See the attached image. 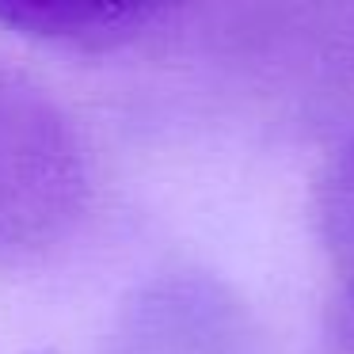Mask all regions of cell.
Segmentation results:
<instances>
[{
	"mask_svg": "<svg viewBox=\"0 0 354 354\" xmlns=\"http://www.w3.org/2000/svg\"><path fill=\"white\" fill-rule=\"evenodd\" d=\"M202 31L209 57L259 107L354 138V0L225 4L202 12Z\"/></svg>",
	"mask_w": 354,
	"mask_h": 354,
	"instance_id": "obj_1",
	"label": "cell"
},
{
	"mask_svg": "<svg viewBox=\"0 0 354 354\" xmlns=\"http://www.w3.org/2000/svg\"><path fill=\"white\" fill-rule=\"evenodd\" d=\"M324 354H354V290L339 286L324 308Z\"/></svg>",
	"mask_w": 354,
	"mask_h": 354,
	"instance_id": "obj_5",
	"label": "cell"
},
{
	"mask_svg": "<svg viewBox=\"0 0 354 354\" xmlns=\"http://www.w3.org/2000/svg\"><path fill=\"white\" fill-rule=\"evenodd\" d=\"M176 12L164 4H0V24L65 50L111 54L171 24Z\"/></svg>",
	"mask_w": 354,
	"mask_h": 354,
	"instance_id": "obj_3",
	"label": "cell"
},
{
	"mask_svg": "<svg viewBox=\"0 0 354 354\" xmlns=\"http://www.w3.org/2000/svg\"><path fill=\"white\" fill-rule=\"evenodd\" d=\"M92 198V160L73 115L35 77L0 62V263L57 248Z\"/></svg>",
	"mask_w": 354,
	"mask_h": 354,
	"instance_id": "obj_2",
	"label": "cell"
},
{
	"mask_svg": "<svg viewBox=\"0 0 354 354\" xmlns=\"http://www.w3.org/2000/svg\"><path fill=\"white\" fill-rule=\"evenodd\" d=\"M313 221L328 259L354 290V138H339L313 179Z\"/></svg>",
	"mask_w": 354,
	"mask_h": 354,
	"instance_id": "obj_4",
	"label": "cell"
}]
</instances>
